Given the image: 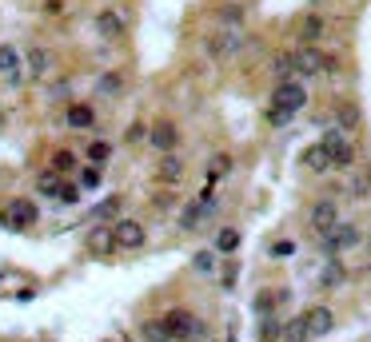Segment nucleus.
Segmentation results:
<instances>
[{
    "instance_id": "nucleus-15",
    "label": "nucleus",
    "mask_w": 371,
    "mask_h": 342,
    "mask_svg": "<svg viewBox=\"0 0 371 342\" xmlns=\"http://www.w3.org/2000/svg\"><path fill=\"white\" fill-rule=\"evenodd\" d=\"M52 68V52L44 48V44H32V48L25 52V76H32V80H44Z\"/></svg>"
},
{
    "instance_id": "nucleus-34",
    "label": "nucleus",
    "mask_w": 371,
    "mask_h": 342,
    "mask_svg": "<svg viewBox=\"0 0 371 342\" xmlns=\"http://www.w3.org/2000/svg\"><path fill=\"white\" fill-rule=\"evenodd\" d=\"M76 199H80V184H64L56 203H60V207H76Z\"/></svg>"
},
{
    "instance_id": "nucleus-23",
    "label": "nucleus",
    "mask_w": 371,
    "mask_h": 342,
    "mask_svg": "<svg viewBox=\"0 0 371 342\" xmlns=\"http://www.w3.org/2000/svg\"><path fill=\"white\" fill-rule=\"evenodd\" d=\"M272 76H275V84H280V80H296L292 52H275V56H272Z\"/></svg>"
},
{
    "instance_id": "nucleus-39",
    "label": "nucleus",
    "mask_w": 371,
    "mask_h": 342,
    "mask_svg": "<svg viewBox=\"0 0 371 342\" xmlns=\"http://www.w3.org/2000/svg\"><path fill=\"white\" fill-rule=\"evenodd\" d=\"M335 72H339V56L323 52V72H320V76H335Z\"/></svg>"
},
{
    "instance_id": "nucleus-22",
    "label": "nucleus",
    "mask_w": 371,
    "mask_h": 342,
    "mask_svg": "<svg viewBox=\"0 0 371 342\" xmlns=\"http://www.w3.org/2000/svg\"><path fill=\"white\" fill-rule=\"evenodd\" d=\"M60 187H64V175H60V171H40V179H37V191H40V196H52V199H56V196H60Z\"/></svg>"
},
{
    "instance_id": "nucleus-17",
    "label": "nucleus",
    "mask_w": 371,
    "mask_h": 342,
    "mask_svg": "<svg viewBox=\"0 0 371 342\" xmlns=\"http://www.w3.org/2000/svg\"><path fill=\"white\" fill-rule=\"evenodd\" d=\"M156 179H160L164 187H176L180 179H184V159L176 156V151H168V156H160V167H156Z\"/></svg>"
},
{
    "instance_id": "nucleus-2",
    "label": "nucleus",
    "mask_w": 371,
    "mask_h": 342,
    "mask_svg": "<svg viewBox=\"0 0 371 342\" xmlns=\"http://www.w3.org/2000/svg\"><path fill=\"white\" fill-rule=\"evenodd\" d=\"M272 108H284L287 116H299V111L308 108V88H304V80H280L272 88Z\"/></svg>"
},
{
    "instance_id": "nucleus-3",
    "label": "nucleus",
    "mask_w": 371,
    "mask_h": 342,
    "mask_svg": "<svg viewBox=\"0 0 371 342\" xmlns=\"http://www.w3.org/2000/svg\"><path fill=\"white\" fill-rule=\"evenodd\" d=\"M164 327H168V334H172V342H192V338H204V322H200L192 310H184V306H176V310H168L164 315Z\"/></svg>"
},
{
    "instance_id": "nucleus-25",
    "label": "nucleus",
    "mask_w": 371,
    "mask_h": 342,
    "mask_svg": "<svg viewBox=\"0 0 371 342\" xmlns=\"http://www.w3.org/2000/svg\"><path fill=\"white\" fill-rule=\"evenodd\" d=\"M96 92H100V96H120V92H124V76L120 72H100Z\"/></svg>"
},
{
    "instance_id": "nucleus-1",
    "label": "nucleus",
    "mask_w": 371,
    "mask_h": 342,
    "mask_svg": "<svg viewBox=\"0 0 371 342\" xmlns=\"http://www.w3.org/2000/svg\"><path fill=\"white\" fill-rule=\"evenodd\" d=\"M37 219H40V207L32 199H13V203L0 207V227H8V231H32Z\"/></svg>"
},
{
    "instance_id": "nucleus-31",
    "label": "nucleus",
    "mask_w": 371,
    "mask_h": 342,
    "mask_svg": "<svg viewBox=\"0 0 371 342\" xmlns=\"http://www.w3.org/2000/svg\"><path fill=\"white\" fill-rule=\"evenodd\" d=\"M88 159L104 167V163L112 159V144H108V139H92V144H88Z\"/></svg>"
},
{
    "instance_id": "nucleus-26",
    "label": "nucleus",
    "mask_w": 371,
    "mask_h": 342,
    "mask_svg": "<svg viewBox=\"0 0 371 342\" xmlns=\"http://www.w3.org/2000/svg\"><path fill=\"white\" fill-rule=\"evenodd\" d=\"M216 255H220L216 247H208V251H196V255H192V271H196V275H216Z\"/></svg>"
},
{
    "instance_id": "nucleus-37",
    "label": "nucleus",
    "mask_w": 371,
    "mask_h": 342,
    "mask_svg": "<svg viewBox=\"0 0 371 342\" xmlns=\"http://www.w3.org/2000/svg\"><path fill=\"white\" fill-rule=\"evenodd\" d=\"M120 203H124L120 196L104 199V203H100V211H96V219H112V215H116V211H120Z\"/></svg>"
},
{
    "instance_id": "nucleus-21",
    "label": "nucleus",
    "mask_w": 371,
    "mask_h": 342,
    "mask_svg": "<svg viewBox=\"0 0 371 342\" xmlns=\"http://www.w3.org/2000/svg\"><path fill=\"white\" fill-rule=\"evenodd\" d=\"M240 243H244L240 227H223V231L216 235V251H220V255H235V251H240Z\"/></svg>"
},
{
    "instance_id": "nucleus-11",
    "label": "nucleus",
    "mask_w": 371,
    "mask_h": 342,
    "mask_svg": "<svg viewBox=\"0 0 371 342\" xmlns=\"http://www.w3.org/2000/svg\"><path fill=\"white\" fill-rule=\"evenodd\" d=\"M148 144L160 151V156H168V151H176L180 147V128H176L172 120H156L148 128Z\"/></svg>"
},
{
    "instance_id": "nucleus-27",
    "label": "nucleus",
    "mask_w": 371,
    "mask_h": 342,
    "mask_svg": "<svg viewBox=\"0 0 371 342\" xmlns=\"http://www.w3.org/2000/svg\"><path fill=\"white\" fill-rule=\"evenodd\" d=\"M247 13H244V4H223L220 8V28H244Z\"/></svg>"
},
{
    "instance_id": "nucleus-42",
    "label": "nucleus",
    "mask_w": 371,
    "mask_h": 342,
    "mask_svg": "<svg viewBox=\"0 0 371 342\" xmlns=\"http://www.w3.org/2000/svg\"><path fill=\"white\" fill-rule=\"evenodd\" d=\"M363 191H371V175H359L356 179V196H363Z\"/></svg>"
},
{
    "instance_id": "nucleus-10",
    "label": "nucleus",
    "mask_w": 371,
    "mask_h": 342,
    "mask_svg": "<svg viewBox=\"0 0 371 342\" xmlns=\"http://www.w3.org/2000/svg\"><path fill=\"white\" fill-rule=\"evenodd\" d=\"M304 327H308L311 338H327L335 330V310L327 303H311L308 310H304Z\"/></svg>"
},
{
    "instance_id": "nucleus-28",
    "label": "nucleus",
    "mask_w": 371,
    "mask_h": 342,
    "mask_svg": "<svg viewBox=\"0 0 371 342\" xmlns=\"http://www.w3.org/2000/svg\"><path fill=\"white\" fill-rule=\"evenodd\" d=\"M100 184H104V167H100V163L80 167V191H96Z\"/></svg>"
},
{
    "instance_id": "nucleus-19",
    "label": "nucleus",
    "mask_w": 371,
    "mask_h": 342,
    "mask_svg": "<svg viewBox=\"0 0 371 342\" xmlns=\"http://www.w3.org/2000/svg\"><path fill=\"white\" fill-rule=\"evenodd\" d=\"M323 16L320 13H308L304 20H299V44H320V36H323Z\"/></svg>"
},
{
    "instance_id": "nucleus-13",
    "label": "nucleus",
    "mask_w": 371,
    "mask_h": 342,
    "mask_svg": "<svg viewBox=\"0 0 371 342\" xmlns=\"http://www.w3.org/2000/svg\"><path fill=\"white\" fill-rule=\"evenodd\" d=\"M92 25H96V32L104 40H124V32H128V20H124L120 8H100Z\"/></svg>"
},
{
    "instance_id": "nucleus-30",
    "label": "nucleus",
    "mask_w": 371,
    "mask_h": 342,
    "mask_svg": "<svg viewBox=\"0 0 371 342\" xmlns=\"http://www.w3.org/2000/svg\"><path fill=\"white\" fill-rule=\"evenodd\" d=\"M344 279H347V271H344V263H339V255L327 259V267H323V287H339Z\"/></svg>"
},
{
    "instance_id": "nucleus-20",
    "label": "nucleus",
    "mask_w": 371,
    "mask_h": 342,
    "mask_svg": "<svg viewBox=\"0 0 371 342\" xmlns=\"http://www.w3.org/2000/svg\"><path fill=\"white\" fill-rule=\"evenodd\" d=\"M335 128H339V132H356L359 128V108L351 104V100L335 104Z\"/></svg>"
},
{
    "instance_id": "nucleus-6",
    "label": "nucleus",
    "mask_w": 371,
    "mask_h": 342,
    "mask_svg": "<svg viewBox=\"0 0 371 342\" xmlns=\"http://www.w3.org/2000/svg\"><path fill=\"white\" fill-rule=\"evenodd\" d=\"M320 144L327 147V156H332V167H351V163H356V144L347 139V132H339V128H327Z\"/></svg>"
},
{
    "instance_id": "nucleus-14",
    "label": "nucleus",
    "mask_w": 371,
    "mask_h": 342,
    "mask_svg": "<svg viewBox=\"0 0 371 342\" xmlns=\"http://www.w3.org/2000/svg\"><path fill=\"white\" fill-rule=\"evenodd\" d=\"M299 167L311 171V175H327V171H332V156H327V147H323L320 139L308 144V147H304V156H299Z\"/></svg>"
},
{
    "instance_id": "nucleus-29",
    "label": "nucleus",
    "mask_w": 371,
    "mask_h": 342,
    "mask_svg": "<svg viewBox=\"0 0 371 342\" xmlns=\"http://www.w3.org/2000/svg\"><path fill=\"white\" fill-rule=\"evenodd\" d=\"M140 334L148 342H172V334H168V327H164V318H152V322H144L140 327Z\"/></svg>"
},
{
    "instance_id": "nucleus-40",
    "label": "nucleus",
    "mask_w": 371,
    "mask_h": 342,
    "mask_svg": "<svg viewBox=\"0 0 371 342\" xmlns=\"http://www.w3.org/2000/svg\"><path fill=\"white\" fill-rule=\"evenodd\" d=\"M144 135H148V128H144V123H132V128H128V144H140Z\"/></svg>"
},
{
    "instance_id": "nucleus-35",
    "label": "nucleus",
    "mask_w": 371,
    "mask_h": 342,
    "mask_svg": "<svg viewBox=\"0 0 371 342\" xmlns=\"http://www.w3.org/2000/svg\"><path fill=\"white\" fill-rule=\"evenodd\" d=\"M52 171H76V156L72 151H56V156H52Z\"/></svg>"
},
{
    "instance_id": "nucleus-9",
    "label": "nucleus",
    "mask_w": 371,
    "mask_h": 342,
    "mask_svg": "<svg viewBox=\"0 0 371 342\" xmlns=\"http://www.w3.org/2000/svg\"><path fill=\"white\" fill-rule=\"evenodd\" d=\"M112 235H116V251H140V247L148 243V231L136 219H116L112 223Z\"/></svg>"
},
{
    "instance_id": "nucleus-16",
    "label": "nucleus",
    "mask_w": 371,
    "mask_h": 342,
    "mask_svg": "<svg viewBox=\"0 0 371 342\" xmlns=\"http://www.w3.org/2000/svg\"><path fill=\"white\" fill-rule=\"evenodd\" d=\"M64 123L72 132H88V128H96V108L92 104H68L64 108Z\"/></svg>"
},
{
    "instance_id": "nucleus-32",
    "label": "nucleus",
    "mask_w": 371,
    "mask_h": 342,
    "mask_svg": "<svg viewBox=\"0 0 371 342\" xmlns=\"http://www.w3.org/2000/svg\"><path fill=\"white\" fill-rule=\"evenodd\" d=\"M308 338L311 334H308V327H304V315L292 318V322L284 327V342H308Z\"/></svg>"
},
{
    "instance_id": "nucleus-36",
    "label": "nucleus",
    "mask_w": 371,
    "mask_h": 342,
    "mask_svg": "<svg viewBox=\"0 0 371 342\" xmlns=\"http://www.w3.org/2000/svg\"><path fill=\"white\" fill-rule=\"evenodd\" d=\"M275 303H280V294H272V291H260V294H256V310H260V315L275 310Z\"/></svg>"
},
{
    "instance_id": "nucleus-7",
    "label": "nucleus",
    "mask_w": 371,
    "mask_h": 342,
    "mask_svg": "<svg viewBox=\"0 0 371 342\" xmlns=\"http://www.w3.org/2000/svg\"><path fill=\"white\" fill-rule=\"evenodd\" d=\"M0 80L8 88L25 84V52L16 48V44H0Z\"/></svg>"
},
{
    "instance_id": "nucleus-38",
    "label": "nucleus",
    "mask_w": 371,
    "mask_h": 342,
    "mask_svg": "<svg viewBox=\"0 0 371 342\" xmlns=\"http://www.w3.org/2000/svg\"><path fill=\"white\" fill-rule=\"evenodd\" d=\"M263 120L272 123V128H284V123H287V120H292V116H287V111H284V108H272V104H268V111H263Z\"/></svg>"
},
{
    "instance_id": "nucleus-12",
    "label": "nucleus",
    "mask_w": 371,
    "mask_h": 342,
    "mask_svg": "<svg viewBox=\"0 0 371 342\" xmlns=\"http://www.w3.org/2000/svg\"><path fill=\"white\" fill-rule=\"evenodd\" d=\"M363 243V235H359L356 223H339L332 235H323V247L332 251V255H344V251H351V247Z\"/></svg>"
},
{
    "instance_id": "nucleus-24",
    "label": "nucleus",
    "mask_w": 371,
    "mask_h": 342,
    "mask_svg": "<svg viewBox=\"0 0 371 342\" xmlns=\"http://www.w3.org/2000/svg\"><path fill=\"white\" fill-rule=\"evenodd\" d=\"M228 171H232V156H228V151H216V156H211V163H208V184L216 187Z\"/></svg>"
},
{
    "instance_id": "nucleus-43",
    "label": "nucleus",
    "mask_w": 371,
    "mask_h": 342,
    "mask_svg": "<svg viewBox=\"0 0 371 342\" xmlns=\"http://www.w3.org/2000/svg\"><path fill=\"white\" fill-rule=\"evenodd\" d=\"M367 251H371V239H367Z\"/></svg>"
},
{
    "instance_id": "nucleus-18",
    "label": "nucleus",
    "mask_w": 371,
    "mask_h": 342,
    "mask_svg": "<svg viewBox=\"0 0 371 342\" xmlns=\"http://www.w3.org/2000/svg\"><path fill=\"white\" fill-rule=\"evenodd\" d=\"M88 251L92 255H112L116 251V235H112V227H92V235H88Z\"/></svg>"
},
{
    "instance_id": "nucleus-41",
    "label": "nucleus",
    "mask_w": 371,
    "mask_h": 342,
    "mask_svg": "<svg viewBox=\"0 0 371 342\" xmlns=\"http://www.w3.org/2000/svg\"><path fill=\"white\" fill-rule=\"evenodd\" d=\"M220 282H223V287H235V263H228V267H223Z\"/></svg>"
},
{
    "instance_id": "nucleus-4",
    "label": "nucleus",
    "mask_w": 371,
    "mask_h": 342,
    "mask_svg": "<svg viewBox=\"0 0 371 342\" xmlns=\"http://www.w3.org/2000/svg\"><path fill=\"white\" fill-rule=\"evenodd\" d=\"M240 48H244V32L240 28H220V32H211L204 40V52L211 60H232V56H240Z\"/></svg>"
},
{
    "instance_id": "nucleus-33",
    "label": "nucleus",
    "mask_w": 371,
    "mask_h": 342,
    "mask_svg": "<svg viewBox=\"0 0 371 342\" xmlns=\"http://www.w3.org/2000/svg\"><path fill=\"white\" fill-rule=\"evenodd\" d=\"M260 342H284V322H275V318H263Z\"/></svg>"
},
{
    "instance_id": "nucleus-5",
    "label": "nucleus",
    "mask_w": 371,
    "mask_h": 342,
    "mask_svg": "<svg viewBox=\"0 0 371 342\" xmlns=\"http://www.w3.org/2000/svg\"><path fill=\"white\" fill-rule=\"evenodd\" d=\"M339 223H344V219H339V203H335V199H315V203H311L308 227L320 235V239H323V235H332Z\"/></svg>"
},
{
    "instance_id": "nucleus-8",
    "label": "nucleus",
    "mask_w": 371,
    "mask_h": 342,
    "mask_svg": "<svg viewBox=\"0 0 371 342\" xmlns=\"http://www.w3.org/2000/svg\"><path fill=\"white\" fill-rule=\"evenodd\" d=\"M292 64H296V80H311L323 72V48L320 44H299L292 48Z\"/></svg>"
}]
</instances>
